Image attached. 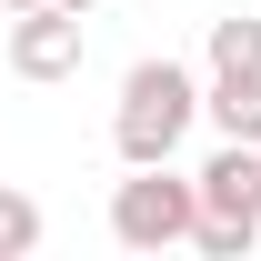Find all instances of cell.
I'll return each mask as SVG.
<instances>
[{"mask_svg": "<svg viewBox=\"0 0 261 261\" xmlns=\"http://www.w3.org/2000/svg\"><path fill=\"white\" fill-rule=\"evenodd\" d=\"M191 121H201V70L191 61L151 50V61L121 70V100H111V151L121 161H171L191 141Z\"/></svg>", "mask_w": 261, "mask_h": 261, "instance_id": "6da1fadb", "label": "cell"}, {"mask_svg": "<svg viewBox=\"0 0 261 261\" xmlns=\"http://www.w3.org/2000/svg\"><path fill=\"white\" fill-rule=\"evenodd\" d=\"M201 221V181L171 161H130V181H111V241L121 251H181Z\"/></svg>", "mask_w": 261, "mask_h": 261, "instance_id": "7a4b0ae2", "label": "cell"}, {"mask_svg": "<svg viewBox=\"0 0 261 261\" xmlns=\"http://www.w3.org/2000/svg\"><path fill=\"white\" fill-rule=\"evenodd\" d=\"M10 70L20 81H70L81 70V10H61V0L10 10Z\"/></svg>", "mask_w": 261, "mask_h": 261, "instance_id": "3957f363", "label": "cell"}, {"mask_svg": "<svg viewBox=\"0 0 261 261\" xmlns=\"http://www.w3.org/2000/svg\"><path fill=\"white\" fill-rule=\"evenodd\" d=\"M191 181H201V211H221V221H251V231H261V141H221Z\"/></svg>", "mask_w": 261, "mask_h": 261, "instance_id": "277c9868", "label": "cell"}, {"mask_svg": "<svg viewBox=\"0 0 261 261\" xmlns=\"http://www.w3.org/2000/svg\"><path fill=\"white\" fill-rule=\"evenodd\" d=\"M201 121L221 141H261V70H211L201 81Z\"/></svg>", "mask_w": 261, "mask_h": 261, "instance_id": "5b68a950", "label": "cell"}, {"mask_svg": "<svg viewBox=\"0 0 261 261\" xmlns=\"http://www.w3.org/2000/svg\"><path fill=\"white\" fill-rule=\"evenodd\" d=\"M201 70H261V20H251V10L211 20V40H201Z\"/></svg>", "mask_w": 261, "mask_h": 261, "instance_id": "8992f818", "label": "cell"}, {"mask_svg": "<svg viewBox=\"0 0 261 261\" xmlns=\"http://www.w3.org/2000/svg\"><path fill=\"white\" fill-rule=\"evenodd\" d=\"M40 231H50V221H40V201L0 181V261H31V251H40Z\"/></svg>", "mask_w": 261, "mask_h": 261, "instance_id": "52a82bcc", "label": "cell"}, {"mask_svg": "<svg viewBox=\"0 0 261 261\" xmlns=\"http://www.w3.org/2000/svg\"><path fill=\"white\" fill-rule=\"evenodd\" d=\"M251 241H261V231H251V221H221V211L191 221V251H201V261H251Z\"/></svg>", "mask_w": 261, "mask_h": 261, "instance_id": "ba28073f", "label": "cell"}, {"mask_svg": "<svg viewBox=\"0 0 261 261\" xmlns=\"http://www.w3.org/2000/svg\"><path fill=\"white\" fill-rule=\"evenodd\" d=\"M0 10H31V0H0Z\"/></svg>", "mask_w": 261, "mask_h": 261, "instance_id": "9c48e42d", "label": "cell"}, {"mask_svg": "<svg viewBox=\"0 0 261 261\" xmlns=\"http://www.w3.org/2000/svg\"><path fill=\"white\" fill-rule=\"evenodd\" d=\"M61 10H91V0H61Z\"/></svg>", "mask_w": 261, "mask_h": 261, "instance_id": "30bf717a", "label": "cell"}]
</instances>
